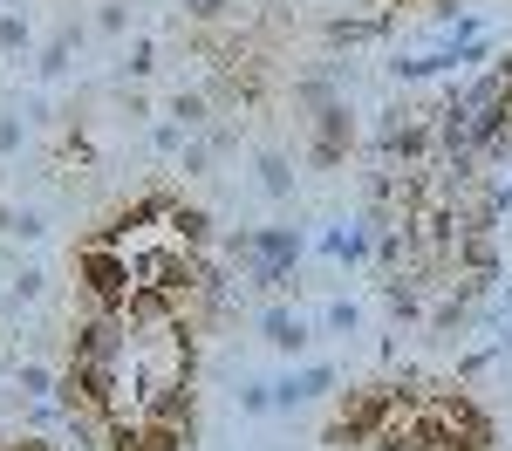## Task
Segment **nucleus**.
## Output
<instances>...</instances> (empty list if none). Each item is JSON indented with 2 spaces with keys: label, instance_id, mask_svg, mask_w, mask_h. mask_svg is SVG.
Listing matches in <instances>:
<instances>
[{
  "label": "nucleus",
  "instance_id": "obj_1",
  "mask_svg": "<svg viewBox=\"0 0 512 451\" xmlns=\"http://www.w3.org/2000/svg\"><path fill=\"white\" fill-rule=\"evenodd\" d=\"M82 294H89V308H103V315H130V301L144 294L137 260H123L110 240H89L82 246Z\"/></svg>",
  "mask_w": 512,
  "mask_h": 451
},
{
  "label": "nucleus",
  "instance_id": "obj_2",
  "mask_svg": "<svg viewBox=\"0 0 512 451\" xmlns=\"http://www.w3.org/2000/svg\"><path fill=\"white\" fill-rule=\"evenodd\" d=\"M267 342H274V349H301V342H308V328L274 308V315H267Z\"/></svg>",
  "mask_w": 512,
  "mask_h": 451
},
{
  "label": "nucleus",
  "instance_id": "obj_3",
  "mask_svg": "<svg viewBox=\"0 0 512 451\" xmlns=\"http://www.w3.org/2000/svg\"><path fill=\"white\" fill-rule=\"evenodd\" d=\"M21 390L28 397H48V369H21Z\"/></svg>",
  "mask_w": 512,
  "mask_h": 451
}]
</instances>
